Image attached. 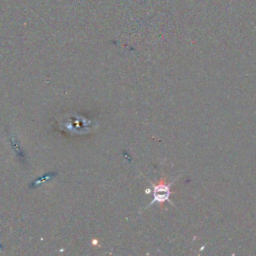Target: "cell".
<instances>
[{
    "instance_id": "obj_1",
    "label": "cell",
    "mask_w": 256,
    "mask_h": 256,
    "mask_svg": "<svg viewBox=\"0 0 256 256\" xmlns=\"http://www.w3.org/2000/svg\"><path fill=\"white\" fill-rule=\"evenodd\" d=\"M173 182L171 183H166L165 181V178H162L158 183L156 184H152L153 185V191H152V194H153V199L152 201L148 204V206H151L153 203H159L160 205H162V204L165 202V201H168L169 199V196L171 194V185H172Z\"/></svg>"
}]
</instances>
